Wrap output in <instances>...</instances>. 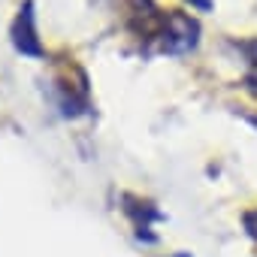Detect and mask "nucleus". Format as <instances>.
<instances>
[{"mask_svg": "<svg viewBox=\"0 0 257 257\" xmlns=\"http://www.w3.org/2000/svg\"><path fill=\"white\" fill-rule=\"evenodd\" d=\"M200 43V22L182 10H170L158 31V46L167 55H185Z\"/></svg>", "mask_w": 257, "mask_h": 257, "instance_id": "nucleus-1", "label": "nucleus"}, {"mask_svg": "<svg viewBox=\"0 0 257 257\" xmlns=\"http://www.w3.org/2000/svg\"><path fill=\"white\" fill-rule=\"evenodd\" d=\"M10 40L16 46L19 55L25 58H43L46 49L40 43V31H37V7L34 0H22L19 10H16V19L10 25Z\"/></svg>", "mask_w": 257, "mask_h": 257, "instance_id": "nucleus-2", "label": "nucleus"}, {"mask_svg": "<svg viewBox=\"0 0 257 257\" xmlns=\"http://www.w3.org/2000/svg\"><path fill=\"white\" fill-rule=\"evenodd\" d=\"M245 227H248V230H251V236H257V209H254V212H248V215H245Z\"/></svg>", "mask_w": 257, "mask_h": 257, "instance_id": "nucleus-3", "label": "nucleus"}, {"mask_svg": "<svg viewBox=\"0 0 257 257\" xmlns=\"http://www.w3.org/2000/svg\"><path fill=\"white\" fill-rule=\"evenodd\" d=\"M188 4L194 7V10H200V13H209L215 4H212V0H188Z\"/></svg>", "mask_w": 257, "mask_h": 257, "instance_id": "nucleus-4", "label": "nucleus"}]
</instances>
